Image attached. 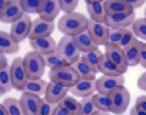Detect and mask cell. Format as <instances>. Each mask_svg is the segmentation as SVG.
I'll list each match as a JSON object with an SVG mask.
<instances>
[{
  "mask_svg": "<svg viewBox=\"0 0 146 115\" xmlns=\"http://www.w3.org/2000/svg\"><path fill=\"white\" fill-rule=\"evenodd\" d=\"M88 23L89 18L85 17L83 13L73 12L60 17L57 22V28L61 33L73 38V36L88 30Z\"/></svg>",
  "mask_w": 146,
  "mask_h": 115,
  "instance_id": "6da1fadb",
  "label": "cell"
},
{
  "mask_svg": "<svg viewBox=\"0 0 146 115\" xmlns=\"http://www.w3.org/2000/svg\"><path fill=\"white\" fill-rule=\"evenodd\" d=\"M23 66L29 80H39L45 73V62L42 55L29 51L23 57Z\"/></svg>",
  "mask_w": 146,
  "mask_h": 115,
  "instance_id": "7a4b0ae2",
  "label": "cell"
},
{
  "mask_svg": "<svg viewBox=\"0 0 146 115\" xmlns=\"http://www.w3.org/2000/svg\"><path fill=\"white\" fill-rule=\"evenodd\" d=\"M49 78H50V82L58 84L61 86L68 87V89L73 87L80 80V76L72 66L52 69L49 73Z\"/></svg>",
  "mask_w": 146,
  "mask_h": 115,
  "instance_id": "3957f363",
  "label": "cell"
},
{
  "mask_svg": "<svg viewBox=\"0 0 146 115\" xmlns=\"http://www.w3.org/2000/svg\"><path fill=\"white\" fill-rule=\"evenodd\" d=\"M57 53H60L70 66H73L74 63H77L82 57V52L77 47L73 38L72 36H67V35L62 36L61 40L58 41Z\"/></svg>",
  "mask_w": 146,
  "mask_h": 115,
  "instance_id": "277c9868",
  "label": "cell"
},
{
  "mask_svg": "<svg viewBox=\"0 0 146 115\" xmlns=\"http://www.w3.org/2000/svg\"><path fill=\"white\" fill-rule=\"evenodd\" d=\"M110 102H111V113L121 115L124 114L130 103V92L125 86H121L113 90L108 95Z\"/></svg>",
  "mask_w": 146,
  "mask_h": 115,
  "instance_id": "5b68a950",
  "label": "cell"
},
{
  "mask_svg": "<svg viewBox=\"0 0 146 115\" xmlns=\"http://www.w3.org/2000/svg\"><path fill=\"white\" fill-rule=\"evenodd\" d=\"M10 73H11L12 89H15L17 91H23L27 82L29 81L28 75H27L25 66H23V58L16 57L13 59L10 66Z\"/></svg>",
  "mask_w": 146,
  "mask_h": 115,
  "instance_id": "8992f818",
  "label": "cell"
},
{
  "mask_svg": "<svg viewBox=\"0 0 146 115\" xmlns=\"http://www.w3.org/2000/svg\"><path fill=\"white\" fill-rule=\"evenodd\" d=\"M135 18H136L135 11L106 15L105 24H106L107 28H110V29H127L128 27H130L133 24Z\"/></svg>",
  "mask_w": 146,
  "mask_h": 115,
  "instance_id": "52a82bcc",
  "label": "cell"
},
{
  "mask_svg": "<svg viewBox=\"0 0 146 115\" xmlns=\"http://www.w3.org/2000/svg\"><path fill=\"white\" fill-rule=\"evenodd\" d=\"M125 79L124 76H106L102 75L99 79L95 80V86H96V93L108 96L113 90L118 89L121 86H124Z\"/></svg>",
  "mask_w": 146,
  "mask_h": 115,
  "instance_id": "ba28073f",
  "label": "cell"
},
{
  "mask_svg": "<svg viewBox=\"0 0 146 115\" xmlns=\"http://www.w3.org/2000/svg\"><path fill=\"white\" fill-rule=\"evenodd\" d=\"M105 56H106L116 67L119 69L122 74H125L128 70V63L125 59V55L123 49H121L118 45H113L107 43L105 45Z\"/></svg>",
  "mask_w": 146,
  "mask_h": 115,
  "instance_id": "9c48e42d",
  "label": "cell"
},
{
  "mask_svg": "<svg viewBox=\"0 0 146 115\" xmlns=\"http://www.w3.org/2000/svg\"><path fill=\"white\" fill-rule=\"evenodd\" d=\"M32 22L33 21H32L29 15H25L17 22L11 24L10 34H11V36L13 38V40H15L16 43L20 44L29 36L31 28H32Z\"/></svg>",
  "mask_w": 146,
  "mask_h": 115,
  "instance_id": "30bf717a",
  "label": "cell"
},
{
  "mask_svg": "<svg viewBox=\"0 0 146 115\" xmlns=\"http://www.w3.org/2000/svg\"><path fill=\"white\" fill-rule=\"evenodd\" d=\"M55 22H48L44 21L42 18H35L32 22V28H31V33H29V41L31 40H35V39H40V38H46V36H51L52 32L55 29Z\"/></svg>",
  "mask_w": 146,
  "mask_h": 115,
  "instance_id": "8fae6325",
  "label": "cell"
},
{
  "mask_svg": "<svg viewBox=\"0 0 146 115\" xmlns=\"http://www.w3.org/2000/svg\"><path fill=\"white\" fill-rule=\"evenodd\" d=\"M26 15L23 9H22L21 1L17 0H12L9 1L6 7L4 9V11L0 13V22L3 23H9V24H13L17 22L20 18H22Z\"/></svg>",
  "mask_w": 146,
  "mask_h": 115,
  "instance_id": "7c38bea8",
  "label": "cell"
},
{
  "mask_svg": "<svg viewBox=\"0 0 146 115\" xmlns=\"http://www.w3.org/2000/svg\"><path fill=\"white\" fill-rule=\"evenodd\" d=\"M88 32L93 40L96 43L98 46L106 45L108 43V34H110V28L105 23H98L89 20L88 23Z\"/></svg>",
  "mask_w": 146,
  "mask_h": 115,
  "instance_id": "4fadbf2b",
  "label": "cell"
},
{
  "mask_svg": "<svg viewBox=\"0 0 146 115\" xmlns=\"http://www.w3.org/2000/svg\"><path fill=\"white\" fill-rule=\"evenodd\" d=\"M29 43H31V46H32V49H33V51L42 55L43 57L57 52V43L55 41L54 38H51V36L31 40Z\"/></svg>",
  "mask_w": 146,
  "mask_h": 115,
  "instance_id": "5bb4252c",
  "label": "cell"
},
{
  "mask_svg": "<svg viewBox=\"0 0 146 115\" xmlns=\"http://www.w3.org/2000/svg\"><path fill=\"white\" fill-rule=\"evenodd\" d=\"M42 102V97L31 93H22L20 98V103L22 109H23L25 115H38Z\"/></svg>",
  "mask_w": 146,
  "mask_h": 115,
  "instance_id": "9a60e30c",
  "label": "cell"
},
{
  "mask_svg": "<svg viewBox=\"0 0 146 115\" xmlns=\"http://www.w3.org/2000/svg\"><path fill=\"white\" fill-rule=\"evenodd\" d=\"M68 92H70V89H68V87L61 86L58 84H54V82H49L46 93L44 96V101L48 103L57 105L66 96H68Z\"/></svg>",
  "mask_w": 146,
  "mask_h": 115,
  "instance_id": "2e32d148",
  "label": "cell"
},
{
  "mask_svg": "<svg viewBox=\"0 0 146 115\" xmlns=\"http://www.w3.org/2000/svg\"><path fill=\"white\" fill-rule=\"evenodd\" d=\"M86 10L89 13V20L98 22V23H105L106 20V11L104 7V1H91L86 0L85 1Z\"/></svg>",
  "mask_w": 146,
  "mask_h": 115,
  "instance_id": "e0dca14e",
  "label": "cell"
},
{
  "mask_svg": "<svg viewBox=\"0 0 146 115\" xmlns=\"http://www.w3.org/2000/svg\"><path fill=\"white\" fill-rule=\"evenodd\" d=\"M73 40H74L77 47H78V50H79L82 53L95 51V50L99 49V46L93 40V38L90 36L88 30H85V32H83V33H80V34L76 35V36H73Z\"/></svg>",
  "mask_w": 146,
  "mask_h": 115,
  "instance_id": "ac0fdd59",
  "label": "cell"
},
{
  "mask_svg": "<svg viewBox=\"0 0 146 115\" xmlns=\"http://www.w3.org/2000/svg\"><path fill=\"white\" fill-rule=\"evenodd\" d=\"M96 91V86H95V81H89V80H79L77 84L71 87L70 92L73 96H77V97H89V96H93Z\"/></svg>",
  "mask_w": 146,
  "mask_h": 115,
  "instance_id": "d6986e66",
  "label": "cell"
},
{
  "mask_svg": "<svg viewBox=\"0 0 146 115\" xmlns=\"http://www.w3.org/2000/svg\"><path fill=\"white\" fill-rule=\"evenodd\" d=\"M60 11H61L60 1H57V0H45L39 18L48 22H55L56 17H58Z\"/></svg>",
  "mask_w": 146,
  "mask_h": 115,
  "instance_id": "ffe728a7",
  "label": "cell"
},
{
  "mask_svg": "<svg viewBox=\"0 0 146 115\" xmlns=\"http://www.w3.org/2000/svg\"><path fill=\"white\" fill-rule=\"evenodd\" d=\"M20 51V44L16 43L10 33L0 30V53L13 55Z\"/></svg>",
  "mask_w": 146,
  "mask_h": 115,
  "instance_id": "44dd1931",
  "label": "cell"
},
{
  "mask_svg": "<svg viewBox=\"0 0 146 115\" xmlns=\"http://www.w3.org/2000/svg\"><path fill=\"white\" fill-rule=\"evenodd\" d=\"M104 7L106 11V15L134 11L128 0H106V1H104Z\"/></svg>",
  "mask_w": 146,
  "mask_h": 115,
  "instance_id": "7402d4cb",
  "label": "cell"
},
{
  "mask_svg": "<svg viewBox=\"0 0 146 115\" xmlns=\"http://www.w3.org/2000/svg\"><path fill=\"white\" fill-rule=\"evenodd\" d=\"M141 43L136 39L133 44H130L128 47L123 49L125 55V59L128 63V67H135L140 63V49H141Z\"/></svg>",
  "mask_w": 146,
  "mask_h": 115,
  "instance_id": "603a6c76",
  "label": "cell"
},
{
  "mask_svg": "<svg viewBox=\"0 0 146 115\" xmlns=\"http://www.w3.org/2000/svg\"><path fill=\"white\" fill-rule=\"evenodd\" d=\"M48 86H49V82H46L43 79L29 80L22 92H23V93H31V95H35V96L42 97V96H45V93H46Z\"/></svg>",
  "mask_w": 146,
  "mask_h": 115,
  "instance_id": "cb8c5ba5",
  "label": "cell"
},
{
  "mask_svg": "<svg viewBox=\"0 0 146 115\" xmlns=\"http://www.w3.org/2000/svg\"><path fill=\"white\" fill-rule=\"evenodd\" d=\"M72 67L77 70V73H78V75L80 76L82 80H89V81L96 80V73L93 72V69H91L82 58L77 63L73 64Z\"/></svg>",
  "mask_w": 146,
  "mask_h": 115,
  "instance_id": "d4e9b609",
  "label": "cell"
},
{
  "mask_svg": "<svg viewBox=\"0 0 146 115\" xmlns=\"http://www.w3.org/2000/svg\"><path fill=\"white\" fill-rule=\"evenodd\" d=\"M104 56V53L100 51V50H95V51H90V52H86V53H82V59L88 64V66L93 69V72L98 73L99 72V64L100 61Z\"/></svg>",
  "mask_w": 146,
  "mask_h": 115,
  "instance_id": "484cf974",
  "label": "cell"
},
{
  "mask_svg": "<svg viewBox=\"0 0 146 115\" xmlns=\"http://www.w3.org/2000/svg\"><path fill=\"white\" fill-rule=\"evenodd\" d=\"M99 72L102 73V74L106 75V76H121V75H123L119 69L116 67V64H113L105 55L102 56L101 61H100Z\"/></svg>",
  "mask_w": 146,
  "mask_h": 115,
  "instance_id": "4316f807",
  "label": "cell"
},
{
  "mask_svg": "<svg viewBox=\"0 0 146 115\" xmlns=\"http://www.w3.org/2000/svg\"><path fill=\"white\" fill-rule=\"evenodd\" d=\"M57 105L63 108L70 115H80V102L72 96H66Z\"/></svg>",
  "mask_w": 146,
  "mask_h": 115,
  "instance_id": "83f0119b",
  "label": "cell"
},
{
  "mask_svg": "<svg viewBox=\"0 0 146 115\" xmlns=\"http://www.w3.org/2000/svg\"><path fill=\"white\" fill-rule=\"evenodd\" d=\"M45 0H21V5L26 15H40Z\"/></svg>",
  "mask_w": 146,
  "mask_h": 115,
  "instance_id": "f1b7e54d",
  "label": "cell"
},
{
  "mask_svg": "<svg viewBox=\"0 0 146 115\" xmlns=\"http://www.w3.org/2000/svg\"><path fill=\"white\" fill-rule=\"evenodd\" d=\"M44 62H45V66L48 68H50V70L70 66L66 59L57 52H55L52 55H48V56H44Z\"/></svg>",
  "mask_w": 146,
  "mask_h": 115,
  "instance_id": "f546056e",
  "label": "cell"
},
{
  "mask_svg": "<svg viewBox=\"0 0 146 115\" xmlns=\"http://www.w3.org/2000/svg\"><path fill=\"white\" fill-rule=\"evenodd\" d=\"M93 103L95 105V108H96V110L105 112V113H111V102H110L108 96L94 93L93 95Z\"/></svg>",
  "mask_w": 146,
  "mask_h": 115,
  "instance_id": "4dcf8cb0",
  "label": "cell"
},
{
  "mask_svg": "<svg viewBox=\"0 0 146 115\" xmlns=\"http://www.w3.org/2000/svg\"><path fill=\"white\" fill-rule=\"evenodd\" d=\"M130 27H131V30H133L135 38L144 40L146 44V18L145 17L135 18V21L133 22V24Z\"/></svg>",
  "mask_w": 146,
  "mask_h": 115,
  "instance_id": "1f68e13d",
  "label": "cell"
},
{
  "mask_svg": "<svg viewBox=\"0 0 146 115\" xmlns=\"http://www.w3.org/2000/svg\"><path fill=\"white\" fill-rule=\"evenodd\" d=\"M4 107L6 108L9 115H25L23 109L21 107L20 101L13 98V97H9L3 102Z\"/></svg>",
  "mask_w": 146,
  "mask_h": 115,
  "instance_id": "d6a6232c",
  "label": "cell"
},
{
  "mask_svg": "<svg viewBox=\"0 0 146 115\" xmlns=\"http://www.w3.org/2000/svg\"><path fill=\"white\" fill-rule=\"evenodd\" d=\"M0 87L5 92H10L12 89L10 66L6 67L5 69H3V70H0Z\"/></svg>",
  "mask_w": 146,
  "mask_h": 115,
  "instance_id": "836d02e7",
  "label": "cell"
},
{
  "mask_svg": "<svg viewBox=\"0 0 146 115\" xmlns=\"http://www.w3.org/2000/svg\"><path fill=\"white\" fill-rule=\"evenodd\" d=\"M96 112V108L93 103V96L82 98L80 101V115H93Z\"/></svg>",
  "mask_w": 146,
  "mask_h": 115,
  "instance_id": "e575fe53",
  "label": "cell"
},
{
  "mask_svg": "<svg viewBox=\"0 0 146 115\" xmlns=\"http://www.w3.org/2000/svg\"><path fill=\"white\" fill-rule=\"evenodd\" d=\"M135 40H136V38H135V35L133 33V30L129 29V28H127V29H124V33H123L122 40H121V43H119V45H118V46H119L121 49H125L130 44H133Z\"/></svg>",
  "mask_w": 146,
  "mask_h": 115,
  "instance_id": "d590c367",
  "label": "cell"
},
{
  "mask_svg": "<svg viewBox=\"0 0 146 115\" xmlns=\"http://www.w3.org/2000/svg\"><path fill=\"white\" fill-rule=\"evenodd\" d=\"M78 1L77 0H60V7L61 11L65 12V15L73 13L74 10L78 7Z\"/></svg>",
  "mask_w": 146,
  "mask_h": 115,
  "instance_id": "8d00e7d4",
  "label": "cell"
},
{
  "mask_svg": "<svg viewBox=\"0 0 146 115\" xmlns=\"http://www.w3.org/2000/svg\"><path fill=\"white\" fill-rule=\"evenodd\" d=\"M124 29H110L108 34V43L113 45H119Z\"/></svg>",
  "mask_w": 146,
  "mask_h": 115,
  "instance_id": "74e56055",
  "label": "cell"
},
{
  "mask_svg": "<svg viewBox=\"0 0 146 115\" xmlns=\"http://www.w3.org/2000/svg\"><path fill=\"white\" fill-rule=\"evenodd\" d=\"M55 108H56V104L48 103V102H45V101L43 99L42 104H40L38 115H52L54 112H55Z\"/></svg>",
  "mask_w": 146,
  "mask_h": 115,
  "instance_id": "f35d334b",
  "label": "cell"
},
{
  "mask_svg": "<svg viewBox=\"0 0 146 115\" xmlns=\"http://www.w3.org/2000/svg\"><path fill=\"white\" fill-rule=\"evenodd\" d=\"M140 66L146 69V44L141 43V49H140Z\"/></svg>",
  "mask_w": 146,
  "mask_h": 115,
  "instance_id": "ab89813d",
  "label": "cell"
},
{
  "mask_svg": "<svg viewBox=\"0 0 146 115\" xmlns=\"http://www.w3.org/2000/svg\"><path fill=\"white\" fill-rule=\"evenodd\" d=\"M135 107H138L139 109L146 112V96H139V97L136 98Z\"/></svg>",
  "mask_w": 146,
  "mask_h": 115,
  "instance_id": "60d3db41",
  "label": "cell"
},
{
  "mask_svg": "<svg viewBox=\"0 0 146 115\" xmlns=\"http://www.w3.org/2000/svg\"><path fill=\"white\" fill-rule=\"evenodd\" d=\"M138 87L140 90L146 91V72L143 73V74L139 76V79H138Z\"/></svg>",
  "mask_w": 146,
  "mask_h": 115,
  "instance_id": "b9f144b4",
  "label": "cell"
},
{
  "mask_svg": "<svg viewBox=\"0 0 146 115\" xmlns=\"http://www.w3.org/2000/svg\"><path fill=\"white\" fill-rule=\"evenodd\" d=\"M128 1H129V4H130V6H131V9H133V10L141 7V6H143L144 4H145L144 0H128Z\"/></svg>",
  "mask_w": 146,
  "mask_h": 115,
  "instance_id": "7bdbcfd3",
  "label": "cell"
},
{
  "mask_svg": "<svg viewBox=\"0 0 146 115\" xmlns=\"http://www.w3.org/2000/svg\"><path fill=\"white\" fill-rule=\"evenodd\" d=\"M6 67H9V62H7V58L5 55L0 53V70L5 69Z\"/></svg>",
  "mask_w": 146,
  "mask_h": 115,
  "instance_id": "ee69618b",
  "label": "cell"
},
{
  "mask_svg": "<svg viewBox=\"0 0 146 115\" xmlns=\"http://www.w3.org/2000/svg\"><path fill=\"white\" fill-rule=\"evenodd\" d=\"M130 115H146V112H144V110H141L134 105V107L130 109Z\"/></svg>",
  "mask_w": 146,
  "mask_h": 115,
  "instance_id": "f6af8a7d",
  "label": "cell"
},
{
  "mask_svg": "<svg viewBox=\"0 0 146 115\" xmlns=\"http://www.w3.org/2000/svg\"><path fill=\"white\" fill-rule=\"evenodd\" d=\"M52 115H70L63 108H61L60 105H56V108H55V112Z\"/></svg>",
  "mask_w": 146,
  "mask_h": 115,
  "instance_id": "bcb514c9",
  "label": "cell"
},
{
  "mask_svg": "<svg viewBox=\"0 0 146 115\" xmlns=\"http://www.w3.org/2000/svg\"><path fill=\"white\" fill-rule=\"evenodd\" d=\"M9 4L7 0H0V13H1L4 11V9L6 7V5Z\"/></svg>",
  "mask_w": 146,
  "mask_h": 115,
  "instance_id": "7dc6e473",
  "label": "cell"
},
{
  "mask_svg": "<svg viewBox=\"0 0 146 115\" xmlns=\"http://www.w3.org/2000/svg\"><path fill=\"white\" fill-rule=\"evenodd\" d=\"M0 115H9L7 110H6L5 107H4V104H3V103H0Z\"/></svg>",
  "mask_w": 146,
  "mask_h": 115,
  "instance_id": "c3c4849f",
  "label": "cell"
},
{
  "mask_svg": "<svg viewBox=\"0 0 146 115\" xmlns=\"http://www.w3.org/2000/svg\"><path fill=\"white\" fill-rule=\"evenodd\" d=\"M93 115H108V113H105V112H100V110H96Z\"/></svg>",
  "mask_w": 146,
  "mask_h": 115,
  "instance_id": "681fc988",
  "label": "cell"
},
{
  "mask_svg": "<svg viewBox=\"0 0 146 115\" xmlns=\"http://www.w3.org/2000/svg\"><path fill=\"white\" fill-rule=\"evenodd\" d=\"M4 93H6V92H5V91H4V90L1 89V87H0V96H3Z\"/></svg>",
  "mask_w": 146,
  "mask_h": 115,
  "instance_id": "f907efd6",
  "label": "cell"
},
{
  "mask_svg": "<svg viewBox=\"0 0 146 115\" xmlns=\"http://www.w3.org/2000/svg\"><path fill=\"white\" fill-rule=\"evenodd\" d=\"M144 16H145V18H146V9H145V11H144Z\"/></svg>",
  "mask_w": 146,
  "mask_h": 115,
  "instance_id": "816d5d0a",
  "label": "cell"
}]
</instances>
